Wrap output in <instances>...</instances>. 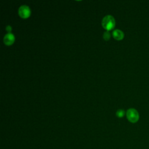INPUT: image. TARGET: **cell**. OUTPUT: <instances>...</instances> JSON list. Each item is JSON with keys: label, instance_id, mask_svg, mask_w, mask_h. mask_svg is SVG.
<instances>
[{"label": "cell", "instance_id": "277c9868", "mask_svg": "<svg viewBox=\"0 0 149 149\" xmlns=\"http://www.w3.org/2000/svg\"><path fill=\"white\" fill-rule=\"evenodd\" d=\"M15 36L11 33H8L3 37V41L4 44L6 45H10L13 44V42H15Z\"/></svg>", "mask_w": 149, "mask_h": 149}, {"label": "cell", "instance_id": "6da1fadb", "mask_svg": "<svg viewBox=\"0 0 149 149\" xmlns=\"http://www.w3.org/2000/svg\"><path fill=\"white\" fill-rule=\"evenodd\" d=\"M102 26L107 30L113 29L115 26V20L114 17L111 15L105 16L102 20Z\"/></svg>", "mask_w": 149, "mask_h": 149}, {"label": "cell", "instance_id": "8992f818", "mask_svg": "<svg viewBox=\"0 0 149 149\" xmlns=\"http://www.w3.org/2000/svg\"><path fill=\"white\" fill-rule=\"evenodd\" d=\"M125 112L123 109H119L116 112V115L118 118H122L125 115Z\"/></svg>", "mask_w": 149, "mask_h": 149}, {"label": "cell", "instance_id": "7a4b0ae2", "mask_svg": "<svg viewBox=\"0 0 149 149\" xmlns=\"http://www.w3.org/2000/svg\"><path fill=\"white\" fill-rule=\"evenodd\" d=\"M126 117L129 122L136 123L139 120V114L136 109L130 108L126 111Z\"/></svg>", "mask_w": 149, "mask_h": 149}, {"label": "cell", "instance_id": "ba28073f", "mask_svg": "<svg viewBox=\"0 0 149 149\" xmlns=\"http://www.w3.org/2000/svg\"><path fill=\"white\" fill-rule=\"evenodd\" d=\"M6 31H7L8 33H10V31H11V30H12V27H11V26H8L6 27Z\"/></svg>", "mask_w": 149, "mask_h": 149}, {"label": "cell", "instance_id": "52a82bcc", "mask_svg": "<svg viewBox=\"0 0 149 149\" xmlns=\"http://www.w3.org/2000/svg\"><path fill=\"white\" fill-rule=\"evenodd\" d=\"M110 37H111V34L108 31L104 32V33L103 34V38L105 40H106V41L108 40L110 38Z\"/></svg>", "mask_w": 149, "mask_h": 149}, {"label": "cell", "instance_id": "5b68a950", "mask_svg": "<svg viewBox=\"0 0 149 149\" xmlns=\"http://www.w3.org/2000/svg\"><path fill=\"white\" fill-rule=\"evenodd\" d=\"M112 36H113V37L117 40H122L124 37V34L123 31L118 29H116L113 31Z\"/></svg>", "mask_w": 149, "mask_h": 149}, {"label": "cell", "instance_id": "3957f363", "mask_svg": "<svg viewBox=\"0 0 149 149\" xmlns=\"http://www.w3.org/2000/svg\"><path fill=\"white\" fill-rule=\"evenodd\" d=\"M18 13L20 17L23 19H26L30 16L31 10L28 6L23 5L19 7L18 9Z\"/></svg>", "mask_w": 149, "mask_h": 149}]
</instances>
